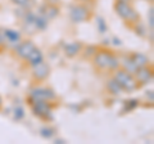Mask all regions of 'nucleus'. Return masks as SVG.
Returning a JSON list of instances; mask_svg holds the SVG:
<instances>
[{
  "instance_id": "obj_1",
  "label": "nucleus",
  "mask_w": 154,
  "mask_h": 144,
  "mask_svg": "<svg viewBox=\"0 0 154 144\" xmlns=\"http://www.w3.org/2000/svg\"><path fill=\"white\" fill-rule=\"evenodd\" d=\"M114 11L125 22L128 23L130 26H132L134 23H136V22H140V14L132 8L131 3H125V2L116 0Z\"/></svg>"
},
{
  "instance_id": "obj_2",
  "label": "nucleus",
  "mask_w": 154,
  "mask_h": 144,
  "mask_svg": "<svg viewBox=\"0 0 154 144\" xmlns=\"http://www.w3.org/2000/svg\"><path fill=\"white\" fill-rule=\"evenodd\" d=\"M113 77L117 80V83L121 85V88L123 89V92H128L132 93L135 90L140 89L141 86L137 83V80L135 79V76L128 74L127 71H125L122 68H117L114 71V76Z\"/></svg>"
},
{
  "instance_id": "obj_3",
  "label": "nucleus",
  "mask_w": 154,
  "mask_h": 144,
  "mask_svg": "<svg viewBox=\"0 0 154 144\" xmlns=\"http://www.w3.org/2000/svg\"><path fill=\"white\" fill-rule=\"evenodd\" d=\"M32 113L36 117L45 120V121H50L53 120V107L54 104L51 102H46V100H35L33 103L30 104Z\"/></svg>"
},
{
  "instance_id": "obj_4",
  "label": "nucleus",
  "mask_w": 154,
  "mask_h": 144,
  "mask_svg": "<svg viewBox=\"0 0 154 144\" xmlns=\"http://www.w3.org/2000/svg\"><path fill=\"white\" fill-rule=\"evenodd\" d=\"M57 99V94L54 90L48 86H35L31 89L30 97H28V104L33 103L35 100H46V102H53Z\"/></svg>"
},
{
  "instance_id": "obj_5",
  "label": "nucleus",
  "mask_w": 154,
  "mask_h": 144,
  "mask_svg": "<svg viewBox=\"0 0 154 144\" xmlns=\"http://www.w3.org/2000/svg\"><path fill=\"white\" fill-rule=\"evenodd\" d=\"M93 13H91L90 8L88 5H84V4H76L71 8L69 11V18L73 23H82L89 21Z\"/></svg>"
},
{
  "instance_id": "obj_6",
  "label": "nucleus",
  "mask_w": 154,
  "mask_h": 144,
  "mask_svg": "<svg viewBox=\"0 0 154 144\" xmlns=\"http://www.w3.org/2000/svg\"><path fill=\"white\" fill-rule=\"evenodd\" d=\"M113 53L107 49H98V52L93 55V63L96 68L100 70H108L109 59Z\"/></svg>"
},
{
  "instance_id": "obj_7",
  "label": "nucleus",
  "mask_w": 154,
  "mask_h": 144,
  "mask_svg": "<svg viewBox=\"0 0 154 144\" xmlns=\"http://www.w3.org/2000/svg\"><path fill=\"white\" fill-rule=\"evenodd\" d=\"M134 76L137 80V83L140 84V86L146 85L153 80V67H149V64L144 67H139Z\"/></svg>"
},
{
  "instance_id": "obj_8",
  "label": "nucleus",
  "mask_w": 154,
  "mask_h": 144,
  "mask_svg": "<svg viewBox=\"0 0 154 144\" xmlns=\"http://www.w3.org/2000/svg\"><path fill=\"white\" fill-rule=\"evenodd\" d=\"M50 75V67L48 63H45L44 61L40 62L38 64L33 66L32 70V77L37 80V81H44L45 79H48V76Z\"/></svg>"
},
{
  "instance_id": "obj_9",
  "label": "nucleus",
  "mask_w": 154,
  "mask_h": 144,
  "mask_svg": "<svg viewBox=\"0 0 154 144\" xmlns=\"http://www.w3.org/2000/svg\"><path fill=\"white\" fill-rule=\"evenodd\" d=\"M36 45L33 44L31 40H26V41H21L19 44L16 46V53L17 55L21 59H26L28 55H30V53L35 49Z\"/></svg>"
},
{
  "instance_id": "obj_10",
  "label": "nucleus",
  "mask_w": 154,
  "mask_h": 144,
  "mask_svg": "<svg viewBox=\"0 0 154 144\" xmlns=\"http://www.w3.org/2000/svg\"><path fill=\"white\" fill-rule=\"evenodd\" d=\"M3 35H4V41L9 42V44L13 45H18L21 42V33L17 30H13V28H5L3 30Z\"/></svg>"
},
{
  "instance_id": "obj_11",
  "label": "nucleus",
  "mask_w": 154,
  "mask_h": 144,
  "mask_svg": "<svg viewBox=\"0 0 154 144\" xmlns=\"http://www.w3.org/2000/svg\"><path fill=\"white\" fill-rule=\"evenodd\" d=\"M81 50H82V44L80 41H75L71 42V44H67L64 46V54L69 58H73L77 54H80Z\"/></svg>"
},
{
  "instance_id": "obj_12",
  "label": "nucleus",
  "mask_w": 154,
  "mask_h": 144,
  "mask_svg": "<svg viewBox=\"0 0 154 144\" xmlns=\"http://www.w3.org/2000/svg\"><path fill=\"white\" fill-rule=\"evenodd\" d=\"M25 61L27 62V64H30V66L33 67V66H36V64L40 63V62L44 61V55H42V53H41L40 49L35 48V49L30 53V55H28Z\"/></svg>"
},
{
  "instance_id": "obj_13",
  "label": "nucleus",
  "mask_w": 154,
  "mask_h": 144,
  "mask_svg": "<svg viewBox=\"0 0 154 144\" xmlns=\"http://www.w3.org/2000/svg\"><path fill=\"white\" fill-rule=\"evenodd\" d=\"M59 7L57 5V4H48V5L45 7V9L42 11L40 14H42L48 21H50V20H54V18L59 14Z\"/></svg>"
},
{
  "instance_id": "obj_14",
  "label": "nucleus",
  "mask_w": 154,
  "mask_h": 144,
  "mask_svg": "<svg viewBox=\"0 0 154 144\" xmlns=\"http://www.w3.org/2000/svg\"><path fill=\"white\" fill-rule=\"evenodd\" d=\"M105 88H107L108 93H110L112 95H119L121 93H123V89L121 88V85L117 83V80L114 77L109 79L107 81V84H105Z\"/></svg>"
},
{
  "instance_id": "obj_15",
  "label": "nucleus",
  "mask_w": 154,
  "mask_h": 144,
  "mask_svg": "<svg viewBox=\"0 0 154 144\" xmlns=\"http://www.w3.org/2000/svg\"><path fill=\"white\" fill-rule=\"evenodd\" d=\"M130 58H131V61L134 62L137 68L149 64V58L145 54H143V53H132V54H130Z\"/></svg>"
},
{
  "instance_id": "obj_16",
  "label": "nucleus",
  "mask_w": 154,
  "mask_h": 144,
  "mask_svg": "<svg viewBox=\"0 0 154 144\" xmlns=\"http://www.w3.org/2000/svg\"><path fill=\"white\" fill-rule=\"evenodd\" d=\"M121 66H122V70L127 71L128 74H131V75H135V72L137 71V67L135 66V63L131 61L130 55L128 57H123L122 61H121Z\"/></svg>"
},
{
  "instance_id": "obj_17",
  "label": "nucleus",
  "mask_w": 154,
  "mask_h": 144,
  "mask_svg": "<svg viewBox=\"0 0 154 144\" xmlns=\"http://www.w3.org/2000/svg\"><path fill=\"white\" fill-rule=\"evenodd\" d=\"M132 27H134V31H135V33H136V35H139L140 37H145V36H146L148 30L143 26V23L136 22V23H134V25H132Z\"/></svg>"
},
{
  "instance_id": "obj_18",
  "label": "nucleus",
  "mask_w": 154,
  "mask_h": 144,
  "mask_svg": "<svg viewBox=\"0 0 154 144\" xmlns=\"http://www.w3.org/2000/svg\"><path fill=\"white\" fill-rule=\"evenodd\" d=\"M119 66H121V59L118 58L117 55L112 54V57H110L109 59V64H108V70H112V71H116L117 68H119Z\"/></svg>"
},
{
  "instance_id": "obj_19",
  "label": "nucleus",
  "mask_w": 154,
  "mask_h": 144,
  "mask_svg": "<svg viewBox=\"0 0 154 144\" xmlns=\"http://www.w3.org/2000/svg\"><path fill=\"white\" fill-rule=\"evenodd\" d=\"M125 107H123V112H130L132 111V109H135L139 105V100L137 99H130V100H125Z\"/></svg>"
},
{
  "instance_id": "obj_20",
  "label": "nucleus",
  "mask_w": 154,
  "mask_h": 144,
  "mask_svg": "<svg viewBox=\"0 0 154 144\" xmlns=\"http://www.w3.org/2000/svg\"><path fill=\"white\" fill-rule=\"evenodd\" d=\"M40 133H41V136L42 138H45V139H50V138H53L54 136V134L57 133V130L54 127H51V126H44L40 130Z\"/></svg>"
},
{
  "instance_id": "obj_21",
  "label": "nucleus",
  "mask_w": 154,
  "mask_h": 144,
  "mask_svg": "<svg viewBox=\"0 0 154 144\" xmlns=\"http://www.w3.org/2000/svg\"><path fill=\"white\" fill-rule=\"evenodd\" d=\"M98 49L99 48L96 45H89L85 48V50H81V52H84V58H93V55L98 52Z\"/></svg>"
},
{
  "instance_id": "obj_22",
  "label": "nucleus",
  "mask_w": 154,
  "mask_h": 144,
  "mask_svg": "<svg viewBox=\"0 0 154 144\" xmlns=\"http://www.w3.org/2000/svg\"><path fill=\"white\" fill-rule=\"evenodd\" d=\"M96 26H98V30H99L100 33H104L105 31L108 30V26H107V23H105L103 17H98V18H96Z\"/></svg>"
},
{
  "instance_id": "obj_23",
  "label": "nucleus",
  "mask_w": 154,
  "mask_h": 144,
  "mask_svg": "<svg viewBox=\"0 0 154 144\" xmlns=\"http://www.w3.org/2000/svg\"><path fill=\"white\" fill-rule=\"evenodd\" d=\"M14 120L16 121H19V120H23V117H25V109H23L22 107H16L14 108Z\"/></svg>"
},
{
  "instance_id": "obj_24",
  "label": "nucleus",
  "mask_w": 154,
  "mask_h": 144,
  "mask_svg": "<svg viewBox=\"0 0 154 144\" xmlns=\"http://www.w3.org/2000/svg\"><path fill=\"white\" fill-rule=\"evenodd\" d=\"M148 23H149V31H153V28H154V11H153V7L149 8Z\"/></svg>"
},
{
  "instance_id": "obj_25",
  "label": "nucleus",
  "mask_w": 154,
  "mask_h": 144,
  "mask_svg": "<svg viewBox=\"0 0 154 144\" xmlns=\"http://www.w3.org/2000/svg\"><path fill=\"white\" fill-rule=\"evenodd\" d=\"M13 4H16V5H27V3L30 2V0H11Z\"/></svg>"
},
{
  "instance_id": "obj_26",
  "label": "nucleus",
  "mask_w": 154,
  "mask_h": 144,
  "mask_svg": "<svg viewBox=\"0 0 154 144\" xmlns=\"http://www.w3.org/2000/svg\"><path fill=\"white\" fill-rule=\"evenodd\" d=\"M146 95V98H149V102L153 103V100H154V94H153V90H148V92L145 93Z\"/></svg>"
},
{
  "instance_id": "obj_27",
  "label": "nucleus",
  "mask_w": 154,
  "mask_h": 144,
  "mask_svg": "<svg viewBox=\"0 0 154 144\" xmlns=\"http://www.w3.org/2000/svg\"><path fill=\"white\" fill-rule=\"evenodd\" d=\"M113 44H114L116 46H119V45H121V44H122V41H121V40H119V39H118V37H114V39H113Z\"/></svg>"
},
{
  "instance_id": "obj_28",
  "label": "nucleus",
  "mask_w": 154,
  "mask_h": 144,
  "mask_svg": "<svg viewBox=\"0 0 154 144\" xmlns=\"http://www.w3.org/2000/svg\"><path fill=\"white\" fill-rule=\"evenodd\" d=\"M5 44V41H4V35H3V31H0V46Z\"/></svg>"
},
{
  "instance_id": "obj_29",
  "label": "nucleus",
  "mask_w": 154,
  "mask_h": 144,
  "mask_svg": "<svg viewBox=\"0 0 154 144\" xmlns=\"http://www.w3.org/2000/svg\"><path fill=\"white\" fill-rule=\"evenodd\" d=\"M55 143H58V144H63V143H67V142L63 140V139H55Z\"/></svg>"
},
{
  "instance_id": "obj_30",
  "label": "nucleus",
  "mask_w": 154,
  "mask_h": 144,
  "mask_svg": "<svg viewBox=\"0 0 154 144\" xmlns=\"http://www.w3.org/2000/svg\"><path fill=\"white\" fill-rule=\"evenodd\" d=\"M118 2H125V3H131L132 0H118Z\"/></svg>"
},
{
  "instance_id": "obj_31",
  "label": "nucleus",
  "mask_w": 154,
  "mask_h": 144,
  "mask_svg": "<svg viewBox=\"0 0 154 144\" xmlns=\"http://www.w3.org/2000/svg\"><path fill=\"white\" fill-rule=\"evenodd\" d=\"M2 105H3V99H2V97H0V108H2Z\"/></svg>"
},
{
  "instance_id": "obj_32",
  "label": "nucleus",
  "mask_w": 154,
  "mask_h": 144,
  "mask_svg": "<svg viewBox=\"0 0 154 144\" xmlns=\"http://www.w3.org/2000/svg\"><path fill=\"white\" fill-rule=\"evenodd\" d=\"M79 2H89V0H79Z\"/></svg>"
},
{
  "instance_id": "obj_33",
  "label": "nucleus",
  "mask_w": 154,
  "mask_h": 144,
  "mask_svg": "<svg viewBox=\"0 0 154 144\" xmlns=\"http://www.w3.org/2000/svg\"><path fill=\"white\" fill-rule=\"evenodd\" d=\"M149 2H153V0H149Z\"/></svg>"
}]
</instances>
